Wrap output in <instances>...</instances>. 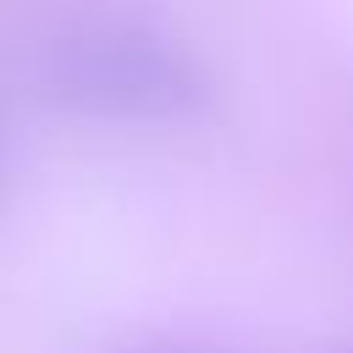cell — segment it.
Here are the masks:
<instances>
[{"label": "cell", "mask_w": 353, "mask_h": 353, "mask_svg": "<svg viewBox=\"0 0 353 353\" xmlns=\"http://www.w3.org/2000/svg\"><path fill=\"white\" fill-rule=\"evenodd\" d=\"M132 353H193V347H132Z\"/></svg>", "instance_id": "3957f363"}, {"label": "cell", "mask_w": 353, "mask_h": 353, "mask_svg": "<svg viewBox=\"0 0 353 353\" xmlns=\"http://www.w3.org/2000/svg\"><path fill=\"white\" fill-rule=\"evenodd\" d=\"M6 182H11V110L0 94V199H6Z\"/></svg>", "instance_id": "7a4b0ae2"}, {"label": "cell", "mask_w": 353, "mask_h": 353, "mask_svg": "<svg viewBox=\"0 0 353 353\" xmlns=\"http://www.w3.org/2000/svg\"><path fill=\"white\" fill-rule=\"evenodd\" d=\"M33 88L44 105L110 127H188L215 105V77L199 50L127 11L77 17L50 33L33 61Z\"/></svg>", "instance_id": "6da1fadb"}]
</instances>
